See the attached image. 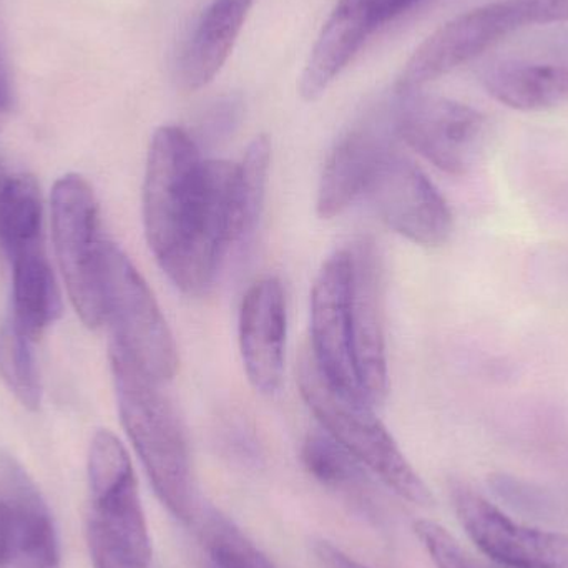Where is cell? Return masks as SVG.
Wrapping results in <instances>:
<instances>
[{"label":"cell","mask_w":568,"mask_h":568,"mask_svg":"<svg viewBox=\"0 0 568 568\" xmlns=\"http://www.w3.org/2000/svg\"><path fill=\"white\" fill-rule=\"evenodd\" d=\"M235 163L203 160L180 126L153 133L143 182L146 242L170 282L202 294L235 243Z\"/></svg>","instance_id":"1"},{"label":"cell","mask_w":568,"mask_h":568,"mask_svg":"<svg viewBox=\"0 0 568 568\" xmlns=\"http://www.w3.org/2000/svg\"><path fill=\"white\" fill-rule=\"evenodd\" d=\"M110 367L123 429L160 503L189 523L193 514L192 459L185 427L160 383L110 346Z\"/></svg>","instance_id":"2"},{"label":"cell","mask_w":568,"mask_h":568,"mask_svg":"<svg viewBox=\"0 0 568 568\" xmlns=\"http://www.w3.org/2000/svg\"><path fill=\"white\" fill-rule=\"evenodd\" d=\"M296 371L301 396L329 436L404 499L420 506L433 503L426 484L367 400L334 386L310 346L301 349Z\"/></svg>","instance_id":"3"},{"label":"cell","mask_w":568,"mask_h":568,"mask_svg":"<svg viewBox=\"0 0 568 568\" xmlns=\"http://www.w3.org/2000/svg\"><path fill=\"white\" fill-rule=\"evenodd\" d=\"M92 499L87 537L95 568H149L152 540L132 460L122 440L102 429L89 449Z\"/></svg>","instance_id":"4"},{"label":"cell","mask_w":568,"mask_h":568,"mask_svg":"<svg viewBox=\"0 0 568 568\" xmlns=\"http://www.w3.org/2000/svg\"><path fill=\"white\" fill-rule=\"evenodd\" d=\"M57 262L73 310L90 329L105 323V256L99 202L83 176L69 173L52 190Z\"/></svg>","instance_id":"5"},{"label":"cell","mask_w":568,"mask_h":568,"mask_svg":"<svg viewBox=\"0 0 568 568\" xmlns=\"http://www.w3.org/2000/svg\"><path fill=\"white\" fill-rule=\"evenodd\" d=\"M105 323L110 346L122 351L156 383L173 379L179 351L152 290L129 256L109 242L105 256Z\"/></svg>","instance_id":"6"},{"label":"cell","mask_w":568,"mask_h":568,"mask_svg":"<svg viewBox=\"0 0 568 568\" xmlns=\"http://www.w3.org/2000/svg\"><path fill=\"white\" fill-rule=\"evenodd\" d=\"M390 110L397 136L449 175H466L484 155L489 120L466 103L414 90L397 92Z\"/></svg>","instance_id":"7"},{"label":"cell","mask_w":568,"mask_h":568,"mask_svg":"<svg viewBox=\"0 0 568 568\" xmlns=\"http://www.w3.org/2000/svg\"><path fill=\"white\" fill-rule=\"evenodd\" d=\"M523 27L526 23L517 0L486 3L454 17L414 50L397 79V92L423 90Z\"/></svg>","instance_id":"8"},{"label":"cell","mask_w":568,"mask_h":568,"mask_svg":"<svg viewBox=\"0 0 568 568\" xmlns=\"http://www.w3.org/2000/svg\"><path fill=\"white\" fill-rule=\"evenodd\" d=\"M374 210L397 235L426 248H437L453 233V213L426 173L393 152L366 189Z\"/></svg>","instance_id":"9"},{"label":"cell","mask_w":568,"mask_h":568,"mask_svg":"<svg viewBox=\"0 0 568 568\" xmlns=\"http://www.w3.org/2000/svg\"><path fill=\"white\" fill-rule=\"evenodd\" d=\"M0 568H60L52 513L22 464L0 453Z\"/></svg>","instance_id":"10"},{"label":"cell","mask_w":568,"mask_h":568,"mask_svg":"<svg viewBox=\"0 0 568 568\" xmlns=\"http://www.w3.org/2000/svg\"><path fill=\"white\" fill-rule=\"evenodd\" d=\"M457 517L474 544L503 568H568V536L520 526L467 486L453 490Z\"/></svg>","instance_id":"11"},{"label":"cell","mask_w":568,"mask_h":568,"mask_svg":"<svg viewBox=\"0 0 568 568\" xmlns=\"http://www.w3.org/2000/svg\"><path fill=\"white\" fill-rule=\"evenodd\" d=\"M310 347L334 386L364 399L354 366L351 336L349 250H339L329 256L314 280Z\"/></svg>","instance_id":"12"},{"label":"cell","mask_w":568,"mask_h":568,"mask_svg":"<svg viewBox=\"0 0 568 568\" xmlns=\"http://www.w3.org/2000/svg\"><path fill=\"white\" fill-rule=\"evenodd\" d=\"M351 256V336L361 393L371 406L387 394L383 265L376 245L361 240Z\"/></svg>","instance_id":"13"},{"label":"cell","mask_w":568,"mask_h":568,"mask_svg":"<svg viewBox=\"0 0 568 568\" xmlns=\"http://www.w3.org/2000/svg\"><path fill=\"white\" fill-rule=\"evenodd\" d=\"M393 110L387 116L357 123L337 140L327 156L317 186L316 212L320 219L339 216L357 196L366 193L384 160L396 152Z\"/></svg>","instance_id":"14"},{"label":"cell","mask_w":568,"mask_h":568,"mask_svg":"<svg viewBox=\"0 0 568 568\" xmlns=\"http://www.w3.org/2000/svg\"><path fill=\"white\" fill-rule=\"evenodd\" d=\"M286 347V301L280 280L253 283L240 311V349L246 376L258 393L272 396L282 386Z\"/></svg>","instance_id":"15"},{"label":"cell","mask_w":568,"mask_h":568,"mask_svg":"<svg viewBox=\"0 0 568 568\" xmlns=\"http://www.w3.org/2000/svg\"><path fill=\"white\" fill-rule=\"evenodd\" d=\"M255 0H213L186 40L180 79L189 90L209 85L222 70Z\"/></svg>","instance_id":"16"},{"label":"cell","mask_w":568,"mask_h":568,"mask_svg":"<svg viewBox=\"0 0 568 568\" xmlns=\"http://www.w3.org/2000/svg\"><path fill=\"white\" fill-rule=\"evenodd\" d=\"M12 316L20 331L37 343L62 313L59 286L43 245L10 256Z\"/></svg>","instance_id":"17"},{"label":"cell","mask_w":568,"mask_h":568,"mask_svg":"<svg viewBox=\"0 0 568 568\" xmlns=\"http://www.w3.org/2000/svg\"><path fill=\"white\" fill-rule=\"evenodd\" d=\"M371 36L373 32L366 23L344 3L337 2L301 73V97L306 102L320 99Z\"/></svg>","instance_id":"18"},{"label":"cell","mask_w":568,"mask_h":568,"mask_svg":"<svg viewBox=\"0 0 568 568\" xmlns=\"http://www.w3.org/2000/svg\"><path fill=\"white\" fill-rule=\"evenodd\" d=\"M493 99L519 112H542L568 102V67L506 62L483 73Z\"/></svg>","instance_id":"19"},{"label":"cell","mask_w":568,"mask_h":568,"mask_svg":"<svg viewBox=\"0 0 568 568\" xmlns=\"http://www.w3.org/2000/svg\"><path fill=\"white\" fill-rule=\"evenodd\" d=\"M42 219V195L37 180L29 173L10 176L0 192V246L9 258L43 245Z\"/></svg>","instance_id":"20"},{"label":"cell","mask_w":568,"mask_h":568,"mask_svg":"<svg viewBox=\"0 0 568 568\" xmlns=\"http://www.w3.org/2000/svg\"><path fill=\"white\" fill-rule=\"evenodd\" d=\"M301 459L307 473L324 487L354 497L369 487L366 467L321 427L304 439Z\"/></svg>","instance_id":"21"},{"label":"cell","mask_w":568,"mask_h":568,"mask_svg":"<svg viewBox=\"0 0 568 568\" xmlns=\"http://www.w3.org/2000/svg\"><path fill=\"white\" fill-rule=\"evenodd\" d=\"M270 163L272 143L268 136L260 135L250 143L242 163L236 165V243L250 239L262 219L268 189Z\"/></svg>","instance_id":"22"},{"label":"cell","mask_w":568,"mask_h":568,"mask_svg":"<svg viewBox=\"0 0 568 568\" xmlns=\"http://www.w3.org/2000/svg\"><path fill=\"white\" fill-rule=\"evenodd\" d=\"M32 344L10 317L0 326V377L23 407L37 410L42 384Z\"/></svg>","instance_id":"23"},{"label":"cell","mask_w":568,"mask_h":568,"mask_svg":"<svg viewBox=\"0 0 568 568\" xmlns=\"http://www.w3.org/2000/svg\"><path fill=\"white\" fill-rule=\"evenodd\" d=\"M202 547L205 568H276L242 530L216 513L203 523Z\"/></svg>","instance_id":"24"},{"label":"cell","mask_w":568,"mask_h":568,"mask_svg":"<svg viewBox=\"0 0 568 568\" xmlns=\"http://www.w3.org/2000/svg\"><path fill=\"white\" fill-rule=\"evenodd\" d=\"M489 486L500 500L529 516L550 517L559 510L556 497L549 490L517 477L494 474L490 476Z\"/></svg>","instance_id":"25"},{"label":"cell","mask_w":568,"mask_h":568,"mask_svg":"<svg viewBox=\"0 0 568 568\" xmlns=\"http://www.w3.org/2000/svg\"><path fill=\"white\" fill-rule=\"evenodd\" d=\"M416 534L437 568H490L467 554L439 524L419 520L416 524Z\"/></svg>","instance_id":"26"},{"label":"cell","mask_w":568,"mask_h":568,"mask_svg":"<svg viewBox=\"0 0 568 568\" xmlns=\"http://www.w3.org/2000/svg\"><path fill=\"white\" fill-rule=\"evenodd\" d=\"M242 119V102L233 97L219 100L206 110L203 119L200 120V142L216 145L222 140L229 139L233 130L239 126Z\"/></svg>","instance_id":"27"},{"label":"cell","mask_w":568,"mask_h":568,"mask_svg":"<svg viewBox=\"0 0 568 568\" xmlns=\"http://www.w3.org/2000/svg\"><path fill=\"white\" fill-rule=\"evenodd\" d=\"M341 2L351 7V10L357 13L374 33L390 20L413 9L420 0H341Z\"/></svg>","instance_id":"28"},{"label":"cell","mask_w":568,"mask_h":568,"mask_svg":"<svg viewBox=\"0 0 568 568\" xmlns=\"http://www.w3.org/2000/svg\"><path fill=\"white\" fill-rule=\"evenodd\" d=\"M527 26L568 22V0H519Z\"/></svg>","instance_id":"29"},{"label":"cell","mask_w":568,"mask_h":568,"mask_svg":"<svg viewBox=\"0 0 568 568\" xmlns=\"http://www.w3.org/2000/svg\"><path fill=\"white\" fill-rule=\"evenodd\" d=\"M314 554L324 568H367L334 547L333 544L324 542V540L314 546Z\"/></svg>","instance_id":"30"},{"label":"cell","mask_w":568,"mask_h":568,"mask_svg":"<svg viewBox=\"0 0 568 568\" xmlns=\"http://www.w3.org/2000/svg\"><path fill=\"white\" fill-rule=\"evenodd\" d=\"M13 106L12 79H10L9 65L3 55L2 43H0V129L9 120Z\"/></svg>","instance_id":"31"},{"label":"cell","mask_w":568,"mask_h":568,"mask_svg":"<svg viewBox=\"0 0 568 568\" xmlns=\"http://www.w3.org/2000/svg\"><path fill=\"white\" fill-rule=\"evenodd\" d=\"M10 173L9 170H7V166L3 165L2 159H0V192H2L3 189H6L7 183H9L10 180Z\"/></svg>","instance_id":"32"}]
</instances>
